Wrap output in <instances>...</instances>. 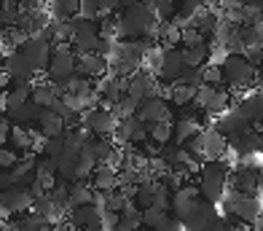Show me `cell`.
<instances>
[{"instance_id":"obj_13","label":"cell","mask_w":263,"mask_h":231,"mask_svg":"<svg viewBox=\"0 0 263 231\" xmlns=\"http://www.w3.org/2000/svg\"><path fill=\"white\" fill-rule=\"evenodd\" d=\"M215 218H218L215 215V204L207 202V199H199L194 204V210H191L180 223H183V231H207Z\"/></svg>"},{"instance_id":"obj_11","label":"cell","mask_w":263,"mask_h":231,"mask_svg":"<svg viewBox=\"0 0 263 231\" xmlns=\"http://www.w3.org/2000/svg\"><path fill=\"white\" fill-rule=\"evenodd\" d=\"M183 51L177 46H161L159 48V57H156V76L164 83H175L177 76L183 70Z\"/></svg>"},{"instance_id":"obj_34","label":"cell","mask_w":263,"mask_h":231,"mask_svg":"<svg viewBox=\"0 0 263 231\" xmlns=\"http://www.w3.org/2000/svg\"><path fill=\"white\" fill-rule=\"evenodd\" d=\"M180 51H183V62L191 65V67H201V65H207V59H210V46L207 43L183 46Z\"/></svg>"},{"instance_id":"obj_8","label":"cell","mask_w":263,"mask_h":231,"mask_svg":"<svg viewBox=\"0 0 263 231\" xmlns=\"http://www.w3.org/2000/svg\"><path fill=\"white\" fill-rule=\"evenodd\" d=\"M19 51H22V57L27 59V65L32 67V73H43L46 65H49V59H51L54 43L35 32V35H27V38L19 43Z\"/></svg>"},{"instance_id":"obj_14","label":"cell","mask_w":263,"mask_h":231,"mask_svg":"<svg viewBox=\"0 0 263 231\" xmlns=\"http://www.w3.org/2000/svg\"><path fill=\"white\" fill-rule=\"evenodd\" d=\"M126 94L129 97H135V100L140 102V100H145V97H151V94H161L159 92V81L151 76L148 70H135L132 76H126Z\"/></svg>"},{"instance_id":"obj_27","label":"cell","mask_w":263,"mask_h":231,"mask_svg":"<svg viewBox=\"0 0 263 231\" xmlns=\"http://www.w3.org/2000/svg\"><path fill=\"white\" fill-rule=\"evenodd\" d=\"M236 111L242 113L250 124H260L263 127V94H247L242 102L236 105Z\"/></svg>"},{"instance_id":"obj_30","label":"cell","mask_w":263,"mask_h":231,"mask_svg":"<svg viewBox=\"0 0 263 231\" xmlns=\"http://www.w3.org/2000/svg\"><path fill=\"white\" fill-rule=\"evenodd\" d=\"M59 94H62V89L54 86V83H43V86H32V94L30 100L38 105V108H54V102L59 100Z\"/></svg>"},{"instance_id":"obj_42","label":"cell","mask_w":263,"mask_h":231,"mask_svg":"<svg viewBox=\"0 0 263 231\" xmlns=\"http://www.w3.org/2000/svg\"><path fill=\"white\" fill-rule=\"evenodd\" d=\"M177 81L185 83V86H191V89H199L201 83H204V78H201V67L183 65V70H180V76H177Z\"/></svg>"},{"instance_id":"obj_31","label":"cell","mask_w":263,"mask_h":231,"mask_svg":"<svg viewBox=\"0 0 263 231\" xmlns=\"http://www.w3.org/2000/svg\"><path fill=\"white\" fill-rule=\"evenodd\" d=\"M140 226H142V210L129 204L126 210L118 212V223L113 231H140Z\"/></svg>"},{"instance_id":"obj_4","label":"cell","mask_w":263,"mask_h":231,"mask_svg":"<svg viewBox=\"0 0 263 231\" xmlns=\"http://www.w3.org/2000/svg\"><path fill=\"white\" fill-rule=\"evenodd\" d=\"M220 73H223V83L231 89H245L255 81L258 70L250 62L245 54H226L220 62Z\"/></svg>"},{"instance_id":"obj_23","label":"cell","mask_w":263,"mask_h":231,"mask_svg":"<svg viewBox=\"0 0 263 231\" xmlns=\"http://www.w3.org/2000/svg\"><path fill=\"white\" fill-rule=\"evenodd\" d=\"M263 183V172L255 167H239L234 172V188L236 191H245V193H258Z\"/></svg>"},{"instance_id":"obj_25","label":"cell","mask_w":263,"mask_h":231,"mask_svg":"<svg viewBox=\"0 0 263 231\" xmlns=\"http://www.w3.org/2000/svg\"><path fill=\"white\" fill-rule=\"evenodd\" d=\"M32 207H35V212H41V215H43L49 223H51V221H59V218H62V212L67 210L62 202H57V199L51 197V191H43L41 197L35 199Z\"/></svg>"},{"instance_id":"obj_15","label":"cell","mask_w":263,"mask_h":231,"mask_svg":"<svg viewBox=\"0 0 263 231\" xmlns=\"http://www.w3.org/2000/svg\"><path fill=\"white\" fill-rule=\"evenodd\" d=\"M135 116L142 121V124H156V121L170 118V105H166V100L161 94H151V97H145V100H140Z\"/></svg>"},{"instance_id":"obj_24","label":"cell","mask_w":263,"mask_h":231,"mask_svg":"<svg viewBox=\"0 0 263 231\" xmlns=\"http://www.w3.org/2000/svg\"><path fill=\"white\" fill-rule=\"evenodd\" d=\"M118 186V172L113 169V164H97L91 169V188L107 193V191H116Z\"/></svg>"},{"instance_id":"obj_39","label":"cell","mask_w":263,"mask_h":231,"mask_svg":"<svg viewBox=\"0 0 263 231\" xmlns=\"http://www.w3.org/2000/svg\"><path fill=\"white\" fill-rule=\"evenodd\" d=\"M151 8H153V16L159 22H172L177 14L175 0H151Z\"/></svg>"},{"instance_id":"obj_5","label":"cell","mask_w":263,"mask_h":231,"mask_svg":"<svg viewBox=\"0 0 263 231\" xmlns=\"http://www.w3.org/2000/svg\"><path fill=\"white\" fill-rule=\"evenodd\" d=\"M223 210L226 215H234L245 223H255L258 218L263 215V207H260V197L258 193H245V191H236L231 188L229 193H223Z\"/></svg>"},{"instance_id":"obj_3","label":"cell","mask_w":263,"mask_h":231,"mask_svg":"<svg viewBox=\"0 0 263 231\" xmlns=\"http://www.w3.org/2000/svg\"><path fill=\"white\" fill-rule=\"evenodd\" d=\"M226 183H229V164L223 159H210L199 169V193L201 199L218 204L226 193Z\"/></svg>"},{"instance_id":"obj_35","label":"cell","mask_w":263,"mask_h":231,"mask_svg":"<svg viewBox=\"0 0 263 231\" xmlns=\"http://www.w3.org/2000/svg\"><path fill=\"white\" fill-rule=\"evenodd\" d=\"M81 11V0H54L51 3V16L59 22H70L73 16H78Z\"/></svg>"},{"instance_id":"obj_1","label":"cell","mask_w":263,"mask_h":231,"mask_svg":"<svg viewBox=\"0 0 263 231\" xmlns=\"http://www.w3.org/2000/svg\"><path fill=\"white\" fill-rule=\"evenodd\" d=\"M118 38L126 41H153L156 38L159 19L153 16V8L145 0H121L118 11Z\"/></svg>"},{"instance_id":"obj_17","label":"cell","mask_w":263,"mask_h":231,"mask_svg":"<svg viewBox=\"0 0 263 231\" xmlns=\"http://www.w3.org/2000/svg\"><path fill=\"white\" fill-rule=\"evenodd\" d=\"M3 70L8 73L14 81H32V67L27 65V59L22 57V51H19V46L16 48H8V51L3 54Z\"/></svg>"},{"instance_id":"obj_2","label":"cell","mask_w":263,"mask_h":231,"mask_svg":"<svg viewBox=\"0 0 263 231\" xmlns=\"http://www.w3.org/2000/svg\"><path fill=\"white\" fill-rule=\"evenodd\" d=\"M70 46H73V51L81 54V51H107V46L110 41H105L100 35V27L94 19H83V16H73L70 19Z\"/></svg>"},{"instance_id":"obj_9","label":"cell","mask_w":263,"mask_h":231,"mask_svg":"<svg viewBox=\"0 0 263 231\" xmlns=\"http://www.w3.org/2000/svg\"><path fill=\"white\" fill-rule=\"evenodd\" d=\"M194 102H196V105H199L204 113H210V116H218V113H223L226 108H229V102H231V94H229V89H223V86L201 83V86L194 92Z\"/></svg>"},{"instance_id":"obj_18","label":"cell","mask_w":263,"mask_h":231,"mask_svg":"<svg viewBox=\"0 0 263 231\" xmlns=\"http://www.w3.org/2000/svg\"><path fill=\"white\" fill-rule=\"evenodd\" d=\"M118 143H145L148 140V124H142L137 116H126L116 127Z\"/></svg>"},{"instance_id":"obj_58","label":"cell","mask_w":263,"mask_h":231,"mask_svg":"<svg viewBox=\"0 0 263 231\" xmlns=\"http://www.w3.org/2000/svg\"><path fill=\"white\" fill-rule=\"evenodd\" d=\"M102 231H105V228H102Z\"/></svg>"},{"instance_id":"obj_56","label":"cell","mask_w":263,"mask_h":231,"mask_svg":"<svg viewBox=\"0 0 263 231\" xmlns=\"http://www.w3.org/2000/svg\"><path fill=\"white\" fill-rule=\"evenodd\" d=\"M0 231H3V228H0Z\"/></svg>"},{"instance_id":"obj_48","label":"cell","mask_w":263,"mask_h":231,"mask_svg":"<svg viewBox=\"0 0 263 231\" xmlns=\"http://www.w3.org/2000/svg\"><path fill=\"white\" fill-rule=\"evenodd\" d=\"M121 8V0H97V11H100V19L102 16H110Z\"/></svg>"},{"instance_id":"obj_21","label":"cell","mask_w":263,"mask_h":231,"mask_svg":"<svg viewBox=\"0 0 263 231\" xmlns=\"http://www.w3.org/2000/svg\"><path fill=\"white\" fill-rule=\"evenodd\" d=\"M229 151V140H226L218 129H201V156L207 159H223Z\"/></svg>"},{"instance_id":"obj_54","label":"cell","mask_w":263,"mask_h":231,"mask_svg":"<svg viewBox=\"0 0 263 231\" xmlns=\"http://www.w3.org/2000/svg\"><path fill=\"white\" fill-rule=\"evenodd\" d=\"M6 188V183H3V172H0V191H3Z\"/></svg>"},{"instance_id":"obj_52","label":"cell","mask_w":263,"mask_h":231,"mask_svg":"<svg viewBox=\"0 0 263 231\" xmlns=\"http://www.w3.org/2000/svg\"><path fill=\"white\" fill-rule=\"evenodd\" d=\"M8 3H16V6H25L27 0H8Z\"/></svg>"},{"instance_id":"obj_43","label":"cell","mask_w":263,"mask_h":231,"mask_svg":"<svg viewBox=\"0 0 263 231\" xmlns=\"http://www.w3.org/2000/svg\"><path fill=\"white\" fill-rule=\"evenodd\" d=\"M132 204V199L126 197V193H116V191H107V197H105V210H110V212H121L126 210Z\"/></svg>"},{"instance_id":"obj_50","label":"cell","mask_w":263,"mask_h":231,"mask_svg":"<svg viewBox=\"0 0 263 231\" xmlns=\"http://www.w3.org/2000/svg\"><path fill=\"white\" fill-rule=\"evenodd\" d=\"M8 132H11L8 118H3V116H0V145H6V143H8Z\"/></svg>"},{"instance_id":"obj_12","label":"cell","mask_w":263,"mask_h":231,"mask_svg":"<svg viewBox=\"0 0 263 231\" xmlns=\"http://www.w3.org/2000/svg\"><path fill=\"white\" fill-rule=\"evenodd\" d=\"M102 210L97 204H78L70 207V226L76 231H102Z\"/></svg>"},{"instance_id":"obj_49","label":"cell","mask_w":263,"mask_h":231,"mask_svg":"<svg viewBox=\"0 0 263 231\" xmlns=\"http://www.w3.org/2000/svg\"><path fill=\"white\" fill-rule=\"evenodd\" d=\"M151 231H183V223H180V221H177V218H175V215H172V218H170V215H166V218H164V221H161V223H159L156 228H151Z\"/></svg>"},{"instance_id":"obj_32","label":"cell","mask_w":263,"mask_h":231,"mask_svg":"<svg viewBox=\"0 0 263 231\" xmlns=\"http://www.w3.org/2000/svg\"><path fill=\"white\" fill-rule=\"evenodd\" d=\"M51 223L46 221V218L41 212H22V218L16 215V221H14V231H46Z\"/></svg>"},{"instance_id":"obj_46","label":"cell","mask_w":263,"mask_h":231,"mask_svg":"<svg viewBox=\"0 0 263 231\" xmlns=\"http://www.w3.org/2000/svg\"><path fill=\"white\" fill-rule=\"evenodd\" d=\"M201 78H204V83H212V86H220V83H223L220 65H201Z\"/></svg>"},{"instance_id":"obj_22","label":"cell","mask_w":263,"mask_h":231,"mask_svg":"<svg viewBox=\"0 0 263 231\" xmlns=\"http://www.w3.org/2000/svg\"><path fill=\"white\" fill-rule=\"evenodd\" d=\"M38 129H41V137H59L65 132V118L59 116L54 108H41V113H38Z\"/></svg>"},{"instance_id":"obj_16","label":"cell","mask_w":263,"mask_h":231,"mask_svg":"<svg viewBox=\"0 0 263 231\" xmlns=\"http://www.w3.org/2000/svg\"><path fill=\"white\" fill-rule=\"evenodd\" d=\"M76 73L83 78H102L107 76V57L97 51H81L76 57Z\"/></svg>"},{"instance_id":"obj_55","label":"cell","mask_w":263,"mask_h":231,"mask_svg":"<svg viewBox=\"0 0 263 231\" xmlns=\"http://www.w3.org/2000/svg\"><path fill=\"white\" fill-rule=\"evenodd\" d=\"M145 3H151V0H145Z\"/></svg>"},{"instance_id":"obj_33","label":"cell","mask_w":263,"mask_h":231,"mask_svg":"<svg viewBox=\"0 0 263 231\" xmlns=\"http://www.w3.org/2000/svg\"><path fill=\"white\" fill-rule=\"evenodd\" d=\"M231 145H234V151H236V153H242V156L255 153V151L260 148V135H258L255 127H253V129L242 132L239 137H234V140H231Z\"/></svg>"},{"instance_id":"obj_10","label":"cell","mask_w":263,"mask_h":231,"mask_svg":"<svg viewBox=\"0 0 263 231\" xmlns=\"http://www.w3.org/2000/svg\"><path fill=\"white\" fill-rule=\"evenodd\" d=\"M35 204V197L30 193V188H22V186H6L0 191V212L3 215H11L16 218L22 212L32 210Z\"/></svg>"},{"instance_id":"obj_20","label":"cell","mask_w":263,"mask_h":231,"mask_svg":"<svg viewBox=\"0 0 263 231\" xmlns=\"http://www.w3.org/2000/svg\"><path fill=\"white\" fill-rule=\"evenodd\" d=\"M215 129H218L226 140H234V137L242 135V132L253 129V124H250V121L239 113V111H231V113H226V116L218 118V127H215Z\"/></svg>"},{"instance_id":"obj_45","label":"cell","mask_w":263,"mask_h":231,"mask_svg":"<svg viewBox=\"0 0 263 231\" xmlns=\"http://www.w3.org/2000/svg\"><path fill=\"white\" fill-rule=\"evenodd\" d=\"M180 43H183V46L204 43V32H201L199 27H194V24H185V27H180Z\"/></svg>"},{"instance_id":"obj_7","label":"cell","mask_w":263,"mask_h":231,"mask_svg":"<svg viewBox=\"0 0 263 231\" xmlns=\"http://www.w3.org/2000/svg\"><path fill=\"white\" fill-rule=\"evenodd\" d=\"M76 57L78 54L73 51V46L65 43V41L51 51V59H49V65H46V76H49V81L54 86H62L70 76H76Z\"/></svg>"},{"instance_id":"obj_29","label":"cell","mask_w":263,"mask_h":231,"mask_svg":"<svg viewBox=\"0 0 263 231\" xmlns=\"http://www.w3.org/2000/svg\"><path fill=\"white\" fill-rule=\"evenodd\" d=\"M199 129L201 127H199V121L194 116H183L180 121H175V124H172V143L175 145H185Z\"/></svg>"},{"instance_id":"obj_57","label":"cell","mask_w":263,"mask_h":231,"mask_svg":"<svg viewBox=\"0 0 263 231\" xmlns=\"http://www.w3.org/2000/svg\"><path fill=\"white\" fill-rule=\"evenodd\" d=\"M148 231H151V228H148Z\"/></svg>"},{"instance_id":"obj_6","label":"cell","mask_w":263,"mask_h":231,"mask_svg":"<svg viewBox=\"0 0 263 231\" xmlns=\"http://www.w3.org/2000/svg\"><path fill=\"white\" fill-rule=\"evenodd\" d=\"M81 129L86 135H97V137H107L113 135L116 127H118V116L105 105H94V108H86L81 111V118H78Z\"/></svg>"},{"instance_id":"obj_37","label":"cell","mask_w":263,"mask_h":231,"mask_svg":"<svg viewBox=\"0 0 263 231\" xmlns=\"http://www.w3.org/2000/svg\"><path fill=\"white\" fill-rule=\"evenodd\" d=\"M156 188L159 183H153V180H148V183H140L135 188V207L145 210L148 204H153V199H156Z\"/></svg>"},{"instance_id":"obj_19","label":"cell","mask_w":263,"mask_h":231,"mask_svg":"<svg viewBox=\"0 0 263 231\" xmlns=\"http://www.w3.org/2000/svg\"><path fill=\"white\" fill-rule=\"evenodd\" d=\"M201 199V193H199V188H194V186H183V188H177L175 191V197H172V202H170V207H172V212H175V218L177 221H183V218L194 210V204Z\"/></svg>"},{"instance_id":"obj_38","label":"cell","mask_w":263,"mask_h":231,"mask_svg":"<svg viewBox=\"0 0 263 231\" xmlns=\"http://www.w3.org/2000/svg\"><path fill=\"white\" fill-rule=\"evenodd\" d=\"M194 92L196 89H191V86H185V83H180V81H175V86L170 89V102L172 105H177V108H185V105H191L194 102Z\"/></svg>"},{"instance_id":"obj_36","label":"cell","mask_w":263,"mask_h":231,"mask_svg":"<svg viewBox=\"0 0 263 231\" xmlns=\"http://www.w3.org/2000/svg\"><path fill=\"white\" fill-rule=\"evenodd\" d=\"M148 140L153 143H170L172 140V121L170 118H164V121H156V124H148Z\"/></svg>"},{"instance_id":"obj_26","label":"cell","mask_w":263,"mask_h":231,"mask_svg":"<svg viewBox=\"0 0 263 231\" xmlns=\"http://www.w3.org/2000/svg\"><path fill=\"white\" fill-rule=\"evenodd\" d=\"M94 202H97V191H94L89 183H83V180H73V183H70L67 210L70 207H78V204H94Z\"/></svg>"},{"instance_id":"obj_40","label":"cell","mask_w":263,"mask_h":231,"mask_svg":"<svg viewBox=\"0 0 263 231\" xmlns=\"http://www.w3.org/2000/svg\"><path fill=\"white\" fill-rule=\"evenodd\" d=\"M16 22H19V6L8 3V0H0V27L3 30L16 27Z\"/></svg>"},{"instance_id":"obj_51","label":"cell","mask_w":263,"mask_h":231,"mask_svg":"<svg viewBox=\"0 0 263 231\" xmlns=\"http://www.w3.org/2000/svg\"><path fill=\"white\" fill-rule=\"evenodd\" d=\"M8 83H14V78H11V76H8V73L3 70V67H0V89H6V86H8Z\"/></svg>"},{"instance_id":"obj_41","label":"cell","mask_w":263,"mask_h":231,"mask_svg":"<svg viewBox=\"0 0 263 231\" xmlns=\"http://www.w3.org/2000/svg\"><path fill=\"white\" fill-rule=\"evenodd\" d=\"M166 215H170V210H166V207H159V204H148V207L142 210V226H145V228H156Z\"/></svg>"},{"instance_id":"obj_53","label":"cell","mask_w":263,"mask_h":231,"mask_svg":"<svg viewBox=\"0 0 263 231\" xmlns=\"http://www.w3.org/2000/svg\"><path fill=\"white\" fill-rule=\"evenodd\" d=\"M3 97H6V92H3V89H0V108H3Z\"/></svg>"},{"instance_id":"obj_28","label":"cell","mask_w":263,"mask_h":231,"mask_svg":"<svg viewBox=\"0 0 263 231\" xmlns=\"http://www.w3.org/2000/svg\"><path fill=\"white\" fill-rule=\"evenodd\" d=\"M38 113H41V108L35 105L32 100H27V102H22V105L8 108V111H6V116L14 121V124H19V127H30V124H35V121H38Z\"/></svg>"},{"instance_id":"obj_47","label":"cell","mask_w":263,"mask_h":231,"mask_svg":"<svg viewBox=\"0 0 263 231\" xmlns=\"http://www.w3.org/2000/svg\"><path fill=\"white\" fill-rule=\"evenodd\" d=\"M19 162V151L16 148H6V145H0V169H11Z\"/></svg>"},{"instance_id":"obj_44","label":"cell","mask_w":263,"mask_h":231,"mask_svg":"<svg viewBox=\"0 0 263 231\" xmlns=\"http://www.w3.org/2000/svg\"><path fill=\"white\" fill-rule=\"evenodd\" d=\"M137 100H135V97H129L126 92H124V97H121V100H118L113 108H110V111L116 113V116H121V118H126V116H135V111H137Z\"/></svg>"}]
</instances>
